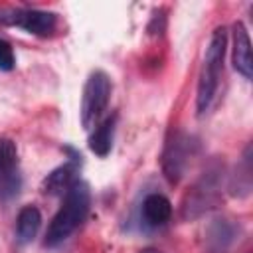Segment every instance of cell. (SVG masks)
<instances>
[{
	"label": "cell",
	"instance_id": "9c48e42d",
	"mask_svg": "<svg viewBox=\"0 0 253 253\" xmlns=\"http://www.w3.org/2000/svg\"><path fill=\"white\" fill-rule=\"evenodd\" d=\"M172 215V204L162 194H148L142 202V219L150 227L164 225Z\"/></svg>",
	"mask_w": 253,
	"mask_h": 253
},
{
	"label": "cell",
	"instance_id": "277c9868",
	"mask_svg": "<svg viewBox=\"0 0 253 253\" xmlns=\"http://www.w3.org/2000/svg\"><path fill=\"white\" fill-rule=\"evenodd\" d=\"M0 22L18 26L34 36H49L55 28V14L36 8H2Z\"/></svg>",
	"mask_w": 253,
	"mask_h": 253
},
{
	"label": "cell",
	"instance_id": "3957f363",
	"mask_svg": "<svg viewBox=\"0 0 253 253\" xmlns=\"http://www.w3.org/2000/svg\"><path fill=\"white\" fill-rule=\"evenodd\" d=\"M111 79L105 71H93L83 87V99H81V125L91 130L99 125V119L107 111L109 99H111Z\"/></svg>",
	"mask_w": 253,
	"mask_h": 253
},
{
	"label": "cell",
	"instance_id": "5b68a950",
	"mask_svg": "<svg viewBox=\"0 0 253 253\" xmlns=\"http://www.w3.org/2000/svg\"><path fill=\"white\" fill-rule=\"evenodd\" d=\"M18 150L10 138H0V200H10L20 192Z\"/></svg>",
	"mask_w": 253,
	"mask_h": 253
},
{
	"label": "cell",
	"instance_id": "6da1fadb",
	"mask_svg": "<svg viewBox=\"0 0 253 253\" xmlns=\"http://www.w3.org/2000/svg\"><path fill=\"white\" fill-rule=\"evenodd\" d=\"M91 206V192L89 186L83 180H77L63 196V204L59 211L53 215L47 233H45V245L55 247L61 241H65L87 217Z\"/></svg>",
	"mask_w": 253,
	"mask_h": 253
},
{
	"label": "cell",
	"instance_id": "8fae6325",
	"mask_svg": "<svg viewBox=\"0 0 253 253\" xmlns=\"http://www.w3.org/2000/svg\"><path fill=\"white\" fill-rule=\"evenodd\" d=\"M42 225V213L36 206H26L20 210L18 213V221H16V237L20 243H30Z\"/></svg>",
	"mask_w": 253,
	"mask_h": 253
},
{
	"label": "cell",
	"instance_id": "7c38bea8",
	"mask_svg": "<svg viewBox=\"0 0 253 253\" xmlns=\"http://www.w3.org/2000/svg\"><path fill=\"white\" fill-rule=\"evenodd\" d=\"M14 63H16V57H14L12 45L0 38V69L10 71V69H14Z\"/></svg>",
	"mask_w": 253,
	"mask_h": 253
},
{
	"label": "cell",
	"instance_id": "7a4b0ae2",
	"mask_svg": "<svg viewBox=\"0 0 253 253\" xmlns=\"http://www.w3.org/2000/svg\"><path fill=\"white\" fill-rule=\"evenodd\" d=\"M225 47H227V32L223 26L215 28L204 57V65L200 71V81H198V97H196V105H198V113H206L208 107L211 105L221 73H223V57H225Z\"/></svg>",
	"mask_w": 253,
	"mask_h": 253
},
{
	"label": "cell",
	"instance_id": "4fadbf2b",
	"mask_svg": "<svg viewBox=\"0 0 253 253\" xmlns=\"http://www.w3.org/2000/svg\"><path fill=\"white\" fill-rule=\"evenodd\" d=\"M138 253H160V251H156V249H142V251H138Z\"/></svg>",
	"mask_w": 253,
	"mask_h": 253
},
{
	"label": "cell",
	"instance_id": "8992f818",
	"mask_svg": "<svg viewBox=\"0 0 253 253\" xmlns=\"http://www.w3.org/2000/svg\"><path fill=\"white\" fill-rule=\"evenodd\" d=\"M192 152V140L190 136L176 132L174 138L166 144L164 156H162V168L170 182H178L184 174V168L188 164V156Z\"/></svg>",
	"mask_w": 253,
	"mask_h": 253
},
{
	"label": "cell",
	"instance_id": "52a82bcc",
	"mask_svg": "<svg viewBox=\"0 0 253 253\" xmlns=\"http://www.w3.org/2000/svg\"><path fill=\"white\" fill-rule=\"evenodd\" d=\"M71 152V158L69 162H65L63 166L51 170L43 182H42V192L43 194H49V196H65V192L79 180L77 174H79V166H81V154H77L75 150L67 148Z\"/></svg>",
	"mask_w": 253,
	"mask_h": 253
},
{
	"label": "cell",
	"instance_id": "ba28073f",
	"mask_svg": "<svg viewBox=\"0 0 253 253\" xmlns=\"http://www.w3.org/2000/svg\"><path fill=\"white\" fill-rule=\"evenodd\" d=\"M233 67L245 77H253V63H251V42L245 26L241 22L233 24Z\"/></svg>",
	"mask_w": 253,
	"mask_h": 253
},
{
	"label": "cell",
	"instance_id": "30bf717a",
	"mask_svg": "<svg viewBox=\"0 0 253 253\" xmlns=\"http://www.w3.org/2000/svg\"><path fill=\"white\" fill-rule=\"evenodd\" d=\"M115 123H117V115L107 117L103 123H99L91 136H89V148L91 152H95L97 156H107L113 148V134H115Z\"/></svg>",
	"mask_w": 253,
	"mask_h": 253
}]
</instances>
